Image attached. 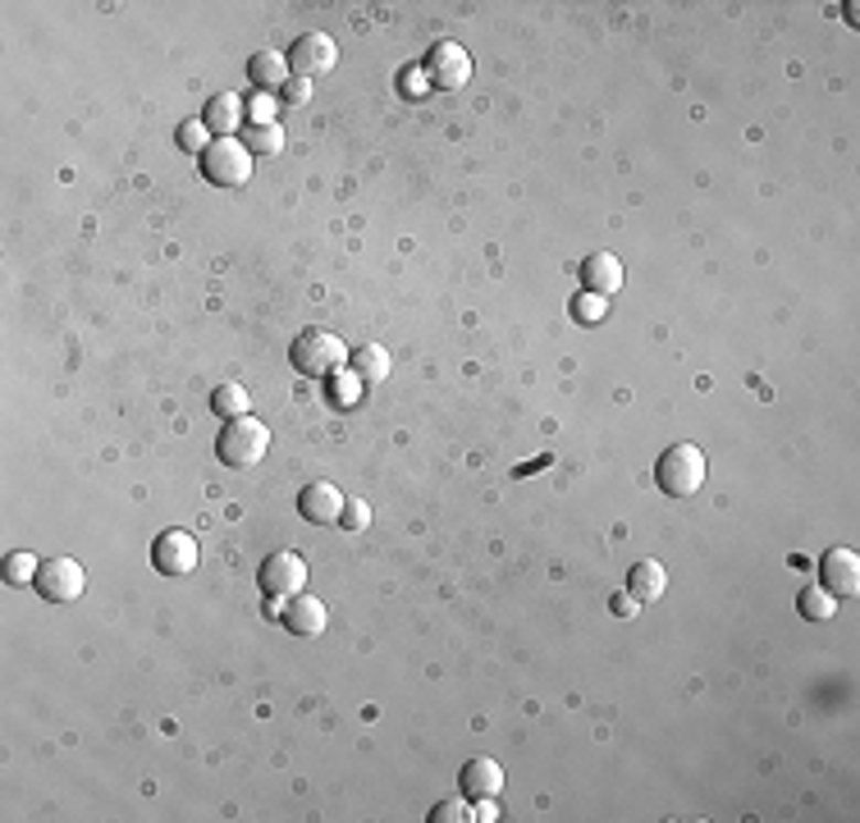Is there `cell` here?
I'll list each match as a JSON object with an SVG mask.
<instances>
[{
  "instance_id": "cell-1",
  "label": "cell",
  "mask_w": 860,
  "mask_h": 823,
  "mask_svg": "<svg viewBox=\"0 0 860 823\" xmlns=\"http://www.w3.org/2000/svg\"><path fill=\"white\" fill-rule=\"evenodd\" d=\"M266 448H270V425L261 416H252V412L225 421V431L215 435V457H221L225 467H234V472L257 467L266 457Z\"/></svg>"
},
{
  "instance_id": "cell-2",
  "label": "cell",
  "mask_w": 860,
  "mask_h": 823,
  "mask_svg": "<svg viewBox=\"0 0 860 823\" xmlns=\"http://www.w3.org/2000/svg\"><path fill=\"white\" fill-rule=\"evenodd\" d=\"M289 361H293L298 376L325 380V376H340L344 371L348 344L340 339V334H330V329H302L298 339H293V348H289Z\"/></svg>"
},
{
  "instance_id": "cell-3",
  "label": "cell",
  "mask_w": 860,
  "mask_h": 823,
  "mask_svg": "<svg viewBox=\"0 0 860 823\" xmlns=\"http://www.w3.org/2000/svg\"><path fill=\"white\" fill-rule=\"evenodd\" d=\"M197 170L215 188H243L252 178V151L238 138H211L206 151L197 156Z\"/></svg>"
},
{
  "instance_id": "cell-4",
  "label": "cell",
  "mask_w": 860,
  "mask_h": 823,
  "mask_svg": "<svg viewBox=\"0 0 860 823\" xmlns=\"http://www.w3.org/2000/svg\"><path fill=\"white\" fill-rule=\"evenodd\" d=\"M655 480L668 499H687L705 485V453L696 444H668L659 467H655Z\"/></svg>"
},
{
  "instance_id": "cell-5",
  "label": "cell",
  "mask_w": 860,
  "mask_h": 823,
  "mask_svg": "<svg viewBox=\"0 0 860 823\" xmlns=\"http://www.w3.org/2000/svg\"><path fill=\"white\" fill-rule=\"evenodd\" d=\"M197 563H202V549H197L193 531H183V527L161 531L157 544H151V567L161 576H189Z\"/></svg>"
},
{
  "instance_id": "cell-6",
  "label": "cell",
  "mask_w": 860,
  "mask_h": 823,
  "mask_svg": "<svg viewBox=\"0 0 860 823\" xmlns=\"http://www.w3.org/2000/svg\"><path fill=\"white\" fill-rule=\"evenodd\" d=\"M426 78L430 87H440V91H458V87H467L472 83V55L467 46H458V42H436L426 55Z\"/></svg>"
},
{
  "instance_id": "cell-7",
  "label": "cell",
  "mask_w": 860,
  "mask_h": 823,
  "mask_svg": "<svg viewBox=\"0 0 860 823\" xmlns=\"http://www.w3.org/2000/svg\"><path fill=\"white\" fill-rule=\"evenodd\" d=\"M257 586H261V595H270V599H284V595L293 599V595H302V586H307V559L293 554V549H280V554H270V559L261 563Z\"/></svg>"
},
{
  "instance_id": "cell-8",
  "label": "cell",
  "mask_w": 860,
  "mask_h": 823,
  "mask_svg": "<svg viewBox=\"0 0 860 823\" xmlns=\"http://www.w3.org/2000/svg\"><path fill=\"white\" fill-rule=\"evenodd\" d=\"M33 586H37V595H42V599H51V604H69V599H78V595H83L87 572H83V563H78V559H46Z\"/></svg>"
},
{
  "instance_id": "cell-9",
  "label": "cell",
  "mask_w": 860,
  "mask_h": 823,
  "mask_svg": "<svg viewBox=\"0 0 860 823\" xmlns=\"http://www.w3.org/2000/svg\"><path fill=\"white\" fill-rule=\"evenodd\" d=\"M334 59H340V46L325 33H302L293 46H289V69L298 78H316V74H330Z\"/></svg>"
},
{
  "instance_id": "cell-10",
  "label": "cell",
  "mask_w": 860,
  "mask_h": 823,
  "mask_svg": "<svg viewBox=\"0 0 860 823\" xmlns=\"http://www.w3.org/2000/svg\"><path fill=\"white\" fill-rule=\"evenodd\" d=\"M819 582L834 599H851L860 591V554L856 549H828L819 559Z\"/></svg>"
},
{
  "instance_id": "cell-11",
  "label": "cell",
  "mask_w": 860,
  "mask_h": 823,
  "mask_svg": "<svg viewBox=\"0 0 860 823\" xmlns=\"http://www.w3.org/2000/svg\"><path fill=\"white\" fill-rule=\"evenodd\" d=\"M344 495H340V485H330V480H316V485H302V495H298V512H302V522H316V527H330V522H340L344 517Z\"/></svg>"
},
{
  "instance_id": "cell-12",
  "label": "cell",
  "mask_w": 860,
  "mask_h": 823,
  "mask_svg": "<svg viewBox=\"0 0 860 823\" xmlns=\"http://www.w3.org/2000/svg\"><path fill=\"white\" fill-rule=\"evenodd\" d=\"M458 782H463V797H490L495 801L499 791H504V765L499 759H490V755H476L463 765V773H458Z\"/></svg>"
},
{
  "instance_id": "cell-13",
  "label": "cell",
  "mask_w": 860,
  "mask_h": 823,
  "mask_svg": "<svg viewBox=\"0 0 860 823\" xmlns=\"http://www.w3.org/2000/svg\"><path fill=\"white\" fill-rule=\"evenodd\" d=\"M289 78H293V69H289V59H284V55H275V51H257V55L248 59V83L261 91V97H280Z\"/></svg>"
},
{
  "instance_id": "cell-14",
  "label": "cell",
  "mask_w": 860,
  "mask_h": 823,
  "mask_svg": "<svg viewBox=\"0 0 860 823\" xmlns=\"http://www.w3.org/2000/svg\"><path fill=\"white\" fill-rule=\"evenodd\" d=\"M581 284H587L591 293H600V297H613L623 289V261L613 252H591L587 261H581Z\"/></svg>"
},
{
  "instance_id": "cell-15",
  "label": "cell",
  "mask_w": 860,
  "mask_h": 823,
  "mask_svg": "<svg viewBox=\"0 0 860 823\" xmlns=\"http://www.w3.org/2000/svg\"><path fill=\"white\" fill-rule=\"evenodd\" d=\"M325 622H330V608H325L316 595H293V599L284 604V627H289L293 636H321Z\"/></svg>"
},
{
  "instance_id": "cell-16",
  "label": "cell",
  "mask_w": 860,
  "mask_h": 823,
  "mask_svg": "<svg viewBox=\"0 0 860 823\" xmlns=\"http://www.w3.org/2000/svg\"><path fill=\"white\" fill-rule=\"evenodd\" d=\"M202 124L215 138H234L243 129V101L234 97V91H215V97L206 101V110H202Z\"/></svg>"
},
{
  "instance_id": "cell-17",
  "label": "cell",
  "mask_w": 860,
  "mask_h": 823,
  "mask_svg": "<svg viewBox=\"0 0 860 823\" xmlns=\"http://www.w3.org/2000/svg\"><path fill=\"white\" fill-rule=\"evenodd\" d=\"M627 591L645 604V599H659L664 591H668V572H664V563H655V559H641L636 567H632V576H627Z\"/></svg>"
},
{
  "instance_id": "cell-18",
  "label": "cell",
  "mask_w": 860,
  "mask_h": 823,
  "mask_svg": "<svg viewBox=\"0 0 860 823\" xmlns=\"http://www.w3.org/2000/svg\"><path fill=\"white\" fill-rule=\"evenodd\" d=\"M211 412H215V416H225V421L248 416V412H252L248 389H243V385H221V389H211Z\"/></svg>"
},
{
  "instance_id": "cell-19",
  "label": "cell",
  "mask_w": 860,
  "mask_h": 823,
  "mask_svg": "<svg viewBox=\"0 0 860 823\" xmlns=\"http://www.w3.org/2000/svg\"><path fill=\"white\" fill-rule=\"evenodd\" d=\"M353 366H357L362 380H385V376L394 371V357H389L380 344H362L357 357H353Z\"/></svg>"
},
{
  "instance_id": "cell-20",
  "label": "cell",
  "mask_w": 860,
  "mask_h": 823,
  "mask_svg": "<svg viewBox=\"0 0 860 823\" xmlns=\"http://www.w3.org/2000/svg\"><path fill=\"white\" fill-rule=\"evenodd\" d=\"M243 142H248L252 156H280V151H284V129L280 124H252Z\"/></svg>"
},
{
  "instance_id": "cell-21",
  "label": "cell",
  "mask_w": 860,
  "mask_h": 823,
  "mask_svg": "<svg viewBox=\"0 0 860 823\" xmlns=\"http://www.w3.org/2000/svg\"><path fill=\"white\" fill-rule=\"evenodd\" d=\"M796 608H802V614H806L810 622H824V618H834V614H838V599L828 595L824 586H810V591L796 595Z\"/></svg>"
},
{
  "instance_id": "cell-22",
  "label": "cell",
  "mask_w": 860,
  "mask_h": 823,
  "mask_svg": "<svg viewBox=\"0 0 860 823\" xmlns=\"http://www.w3.org/2000/svg\"><path fill=\"white\" fill-rule=\"evenodd\" d=\"M37 572H42V563H37L33 549H14V554L6 559V582H10V586H28V582H37Z\"/></svg>"
},
{
  "instance_id": "cell-23",
  "label": "cell",
  "mask_w": 860,
  "mask_h": 823,
  "mask_svg": "<svg viewBox=\"0 0 860 823\" xmlns=\"http://www.w3.org/2000/svg\"><path fill=\"white\" fill-rule=\"evenodd\" d=\"M467 819H476V810L467 805V797L463 801H440L436 810H430V823H467Z\"/></svg>"
},
{
  "instance_id": "cell-24",
  "label": "cell",
  "mask_w": 860,
  "mask_h": 823,
  "mask_svg": "<svg viewBox=\"0 0 860 823\" xmlns=\"http://www.w3.org/2000/svg\"><path fill=\"white\" fill-rule=\"evenodd\" d=\"M340 527H348V531H366V527H372V508H366V499H348L344 503Z\"/></svg>"
},
{
  "instance_id": "cell-25",
  "label": "cell",
  "mask_w": 860,
  "mask_h": 823,
  "mask_svg": "<svg viewBox=\"0 0 860 823\" xmlns=\"http://www.w3.org/2000/svg\"><path fill=\"white\" fill-rule=\"evenodd\" d=\"M280 101H284V106H307V101H312V83L293 74V78L284 83V91H280Z\"/></svg>"
},
{
  "instance_id": "cell-26",
  "label": "cell",
  "mask_w": 860,
  "mask_h": 823,
  "mask_svg": "<svg viewBox=\"0 0 860 823\" xmlns=\"http://www.w3.org/2000/svg\"><path fill=\"white\" fill-rule=\"evenodd\" d=\"M179 142L202 156V151H206V124H202V119H189V124H183V133H179Z\"/></svg>"
},
{
  "instance_id": "cell-27",
  "label": "cell",
  "mask_w": 860,
  "mask_h": 823,
  "mask_svg": "<svg viewBox=\"0 0 860 823\" xmlns=\"http://www.w3.org/2000/svg\"><path fill=\"white\" fill-rule=\"evenodd\" d=\"M581 321H600L604 316V302H600V293H587V297H577V307H572Z\"/></svg>"
},
{
  "instance_id": "cell-28",
  "label": "cell",
  "mask_w": 860,
  "mask_h": 823,
  "mask_svg": "<svg viewBox=\"0 0 860 823\" xmlns=\"http://www.w3.org/2000/svg\"><path fill=\"white\" fill-rule=\"evenodd\" d=\"M636 604H641V599L627 591V595H613V604H609V608H613L619 618H632V614H636Z\"/></svg>"
},
{
  "instance_id": "cell-29",
  "label": "cell",
  "mask_w": 860,
  "mask_h": 823,
  "mask_svg": "<svg viewBox=\"0 0 860 823\" xmlns=\"http://www.w3.org/2000/svg\"><path fill=\"white\" fill-rule=\"evenodd\" d=\"M252 119H257V124H275V119H270V97H261V91L252 97Z\"/></svg>"
},
{
  "instance_id": "cell-30",
  "label": "cell",
  "mask_w": 860,
  "mask_h": 823,
  "mask_svg": "<svg viewBox=\"0 0 860 823\" xmlns=\"http://www.w3.org/2000/svg\"><path fill=\"white\" fill-rule=\"evenodd\" d=\"M476 819H481V823H495V819H499V810L490 805V797H481V810H476Z\"/></svg>"
}]
</instances>
